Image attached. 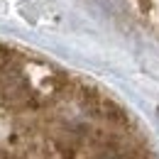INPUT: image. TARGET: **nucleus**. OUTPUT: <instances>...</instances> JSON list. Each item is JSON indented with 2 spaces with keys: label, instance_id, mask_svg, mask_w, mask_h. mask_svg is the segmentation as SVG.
Wrapping results in <instances>:
<instances>
[]
</instances>
